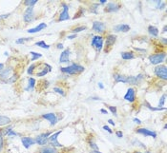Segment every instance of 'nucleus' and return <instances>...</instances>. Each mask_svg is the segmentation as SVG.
Here are the masks:
<instances>
[{"mask_svg":"<svg viewBox=\"0 0 167 153\" xmlns=\"http://www.w3.org/2000/svg\"><path fill=\"white\" fill-rule=\"evenodd\" d=\"M143 79V74H139L138 76H127V83L131 85H138Z\"/></svg>","mask_w":167,"mask_h":153,"instance_id":"nucleus-13","label":"nucleus"},{"mask_svg":"<svg viewBox=\"0 0 167 153\" xmlns=\"http://www.w3.org/2000/svg\"><path fill=\"white\" fill-rule=\"evenodd\" d=\"M3 147H4V139H3V134L0 130V151L3 149Z\"/></svg>","mask_w":167,"mask_h":153,"instance_id":"nucleus-34","label":"nucleus"},{"mask_svg":"<svg viewBox=\"0 0 167 153\" xmlns=\"http://www.w3.org/2000/svg\"><path fill=\"white\" fill-rule=\"evenodd\" d=\"M121 57L124 60H130V59H134L135 58V55L133 53H130V51H125V53H121Z\"/></svg>","mask_w":167,"mask_h":153,"instance_id":"nucleus-24","label":"nucleus"},{"mask_svg":"<svg viewBox=\"0 0 167 153\" xmlns=\"http://www.w3.org/2000/svg\"><path fill=\"white\" fill-rule=\"evenodd\" d=\"M57 48L60 50V48H63V45L62 44H57Z\"/></svg>","mask_w":167,"mask_h":153,"instance_id":"nucleus-49","label":"nucleus"},{"mask_svg":"<svg viewBox=\"0 0 167 153\" xmlns=\"http://www.w3.org/2000/svg\"><path fill=\"white\" fill-rule=\"evenodd\" d=\"M33 16V7H28V9L25 11L23 15L24 21L26 23H29V22L32 21Z\"/></svg>","mask_w":167,"mask_h":153,"instance_id":"nucleus-14","label":"nucleus"},{"mask_svg":"<svg viewBox=\"0 0 167 153\" xmlns=\"http://www.w3.org/2000/svg\"><path fill=\"white\" fill-rule=\"evenodd\" d=\"M99 7V4L98 3H94V4L92 5L91 7V12L93 13H98V8Z\"/></svg>","mask_w":167,"mask_h":153,"instance_id":"nucleus-31","label":"nucleus"},{"mask_svg":"<svg viewBox=\"0 0 167 153\" xmlns=\"http://www.w3.org/2000/svg\"><path fill=\"white\" fill-rule=\"evenodd\" d=\"M36 2H38V0H27L24 2V5L28 7H33V5L36 4Z\"/></svg>","mask_w":167,"mask_h":153,"instance_id":"nucleus-30","label":"nucleus"},{"mask_svg":"<svg viewBox=\"0 0 167 153\" xmlns=\"http://www.w3.org/2000/svg\"><path fill=\"white\" fill-rule=\"evenodd\" d=\"M62 12L60 13V15H59L58 18V21H65V20H68L70 19V15H69V6L63 3L62 4Z\"/></svg>","mask_w":167,"mask_h":153,"instance_id":"nucleus-7","label":"nucleus"},{"mask_svg":"<svg viewBox=\"0 0 167 153\" xmlns=\"http://www.w3.org/2000/svg\"><path fill=\"white\" fill-rule=\"evenodd\" d=\"M163 32H166V26H164V28H163Z\"/></svg>","mask_w":167,"mask_h":153,"instance_id":"nucleus-55","label":"nucleus"},{"mask_svg":"<svg viewBox=\"0 0 167 153\" xmlns=\"http://www.w3.org/2000/svg\"><path fill=\"white\" fill-rule=\"evenodd\" d=\"M45 28H47V25H46L45 23H41V24H38V26H36L35 28L28 29L27 32H28L29 33H35V32H41L42 29H44Z\"/></svg>","mask_w":167,"mask_h":153,"instance_id":"nucleus-19","label":"nucleus"},{"mask_svg":"<svg viewBox=\"0 0 167 153\" xmlns=\"http://www.w3.org/2000/svg\"><path fill=\"white\" fill-rule=\"evenodd\" d=\"M42 118L46 119L50 122L51 126H54L55 124L57 123V115L54 113H46V114H43L42 115Z\"/></svg>","mask_w":167,"mask_h":153,"instance_id":"nucleus-16","label":"nucleus"},{"mask_svg":"<svg viewBox=\"0 0 167 153\" xmlns=\"http://www.w3.org/2000/svg\"><path fill=\"white\" fill-rule=\"evenodd\" d=\"M98 88H101V89H103V88H104V86H103L102 83H100V82H99V83H98Z\"/></svg>","mask_w":167,"mask_h":153,"instance_id":"nucleus-46","label":"nucleus"},{"mask_svg":"<svg viewBox=\"0 0 167 153\" xmlns=\"http://www.w3.org/2000/svg\"><path fill=\"white\" fill-rule=\"evenodd\" d=\"M82 13H83V10H82V9H80V12H79V13H76V15H75V17H74V19H76V18L80 17V15H82Z\"/></svg>","mask_w":167,"mask_h":153,"instance_id":"nucleus-39","label":"nucleus"},{"mask_svg":"<svg viewBox=\"0 0 167 153\" xmlns=\"http://www.w3.org/2000/svg\"><path fill=\"white\" fill-rule=\"evenodd\" d=\"M89 99H92V100H95V101H100V100H101L99 97H91V98H89Z\"/></svg>","mask_w":167,"mask_h":153,"instance_id":"nucleus-43","label":"nucleus"},{"mask_svg":"<svg viewBox=\"0 0 167 153\" xmlns=\"http://www.w3.org/2000/svg\"><path fill=\"white\" fill-rule=\"evenodd\" d=\"M148 32L149 34L153 37H157L159 35V29L155 26H149L148 27Z\"/></svg>","mask_w":167,"mask_h":153,"instance_id":"nucleus-22","label":"nucleus"},{"mask_svg":"<svg viewBox=\"0 0 167 153\" xmlns=\"http://www.w3.org/2000/svg\"><path fill=\"white\" fill-rule=\"evenodd\" d=\"M35 64H32L31 66L29 67V69H28V70H27V72L29 73V74H31V75H33V70H35Z\"/></svg>","mask_w":167,"mask_h":153,"instance_id":"nucleus-35","label":"nucleus"},{"mask_svg":"<svg viewBox=\"0 0 167 153\" xmlns=\"http://www.w3.org/2000/svg\"><path fill=\"white\" fill-rule=\"evenodd\" d=\"M114 79L116 83H127V76L121 75V74H115Z\"/></svg>","mask_w":167,"mask_h":153,"instance_id":"nucleus-21","label":"nucleus"},{"mask_svg":"<svg viewBox=\"0 0 167 153\" xmlns=\"http://www.w3.org/2000/svg\"><path fill=\"white\" fill-rule=\"evenodd\" d=\"M108 123H109L110 125H112V126H115V125H116V124H115V122L112 120V119H109V120H108Z\"/></svg>","mask_w":167,"mask_h":153,"instance_id":"nucleus-45","label":"nucleus"},{"mask_svg":"<svg viewBox=\"0 0 167 153\" xmlns=\"http://www.w3.org/2000/svg\"><path fill=\"white\" fill-rule=\"evenodd\" d=\"M70 55H71V51H70L69 48L64 50L61 53L60 56H59V62H60V63H68Z\"/></svg>","mask_w":167,"mask_h":153,"instance_id":"nucleus-15","label":"nucleus"},{"mask_svg":"<svg viewBox=\"0 0 167 153\" xmlns=\"http://www.w3.org/2000/svg\"><path fill=\"white\" fill-rule=\"evenodd\" d=\"M76 37V34H72V35H69L68 36V39H74Z\"/></svg>","mask_w":167,"mask_h":153,"instance_id":"nucleus-44","label":"nucleus"},{"mask_svg":"<svg viewBox=\"0 0 167 153\" xmlns=\"http://www.w3.org/2000/svg\"><path fill=\"white\" fill-rule=\"evenodd\" d=\"M91 45H92V47H94L98 51H100L102 50V47H103V38L99 35L94 36L92 39Z\"/></svg>","mask_w":167,"mask_h":153,"instance_id":"nucleus-5","label":"nucleus"},{"mask_svg":"<svg viewBox=\"0 0 167 153\" xmlns=\"http://www.w3.org/2000/svg\"><path fill=\"white\" fill-rule=\"evenodd\" d=\"M61 132H62V130H58L57 132L52 133L49 136V141H48V143H49L53 147H63V145L59 143L57 140L59 134H61Z\"/></svg>","mask_w":167,"mask_h":153,"instance_id":"nucleus-2","label":"nucleus"},{"mask_svg":"<svg viewBox=\"0 0 167 153\" xmlns=\"http://www.w3.org/2000/svg\"><path fill=\"white\" fill-rule=\"evenodd\" d=\"M109 109H110V111H111V112H112L114 115H115V116H117V107H112V106H110L109 107Z\"/></svg>","mask_w":167,"mask_h":153,"instance_id":"nucleus-37","label":"nucleus"},{"mask_svg":"<svg viewBox=\"0 0 167 153\" xmlns=\"http://www.w3.org/2000/svg\"><path fill=\"white\" fill-rule=\"evenodd\" d=\"M155 74L158 77H159L162 80L167 79V68L165 65H159L156 67L155 69Z\"/></svg>","mask_w":167,"mask_h":153,"instance_id":"nucleus-3","label":"nucleus"},{"mask_svg":"<svg viewBox=\"0 0 167 153\" xmlns=\"http://www.w3.org/2000/svg\"><path fill=\"white\" fill-rule=\"evenodd\" d=\"M84 67L80 66V65H76V64H72L71 66L68 67H64V68H61L60 70L63 73L69 74V75H75V74H79L80 72H84Z\"/></svg>","mask_w":167,"mask_h":153,"instance_id":"nucleus-1","label":"nucleus"},{"mask_svg":"<svg viewBox=\"0 0 167 153\" xmlns=\"http://www.w3.org/2000/svg\"><path fill=\"white\" fill-rule=\"evenodd\" d=\"M137 133L139 134H142L143 136H150V137H153L154 139L157 138V133L153 130H150V129H147V128H138L136 130Z\"/></svg>","mask_w":167,"mask_h":153,"instance_id":"nucleus-12","label":"nucleus"},{"mask_svg":"<svg viewBox=\"0 0 167 153\" xmlns=\"http://www.w3.org/2000/svg\"><path fill=\"white\" fill-rule=\"evenodd\" d=\"M120 5L118 4V3L109 2L105 7L104 12H106V13H116V12H117V11H120Z\"/></svg>","mask_w":167,"mask_h":153,"instance_id":"nucleus-9","label":"nucleus"},{"mask_svg":"<svg viewBox=\"0 0 167 153\" xmlns=\"http://www.w3.org/2000/svg\"><path fill=\"white\" fill-rule=\"evenodd\" d=\"M21 142L22 144H23L24 147L25 148H29L31 145L36 144L35 143V139H33V138H31V137H22L21 138Z\"/></svg>","mask_w":167,"mask_h":153,"instance_id":"nucleus-17","label":"nucleus"},{"mask_svg":"<svg viewBox=\"0 0 167 153\" xmlns=\"http://www.w3.org/2000/svg\"><path fill=\"white\" fill-rule=\"evenodd\" d=\"M90 147L94 149V150H98V145H96V143H94V142H90Z\"/></svg>","mask_w":167,"mask_h":153,"instance_id":"nucleus-38","label":"nucleus"},{"mask_svg":"<svg viewBox=\"0 0 167 153\" xmlns=\"http://www.w3.org/2000/svg\"><path fill=\"white\" fill-rule=\"evenodd\" d=\"M91 153H102V152H100V151H98V150H92Z\"/></svg>","mask_w":167,"mask_h":153,"instance_id":"nucleus-52","label":"nucleus"},{"mask_svg":"<svg viewBox=\"0 0 167 153\" xmlns=\"http://www.w3.org/2000/svg\"><path fill=\"white\" fill-rule=\"evenodd\" d=\"M30 39L31 38H19L16 41V44H24L25 42H27V41H29Z\"/></svg>","mask_w":167,"mask_h":153,"instance_id":"nucleus-36","label":"nucleus"},{"mask_svg":"<svg viewBox=\"0 0 167 153\" xmlns=\"http://www.w3.org/2000/svg\"><path fill=\"white\" fill-rule=\"evenodd\" d=\"M9 16V14H4V15H0V19H3V18H7Z\"/></svg>","mask_w":167,"mask_h":153,"instance_id":"nucleus-47","label":"nucleus"},{"mask_svg":"<svg viewBox=\"0 0 167 153\" xmlns=\"http://www.w3.org/2000/svg\"><path fill=\"white\" fill-rule=\"evenodd\" d=\"M11 123V119L8 116H4V115H0V126L9 125Z\"/></svg>","mask_w":167,"mask_h":153,"instance_id":"nucleus-23","label":"nucleus"},{"mask_svg":"<svg viewBox=\"0 0 167 153\" xmlns=\"http://www.w3.org/2000/svg\"><path fill=\"white\" fill-rule=\"evenodd\" d=\"M116 135L117 136V138H122V137H123V133H122L121 131H117Z\"/></svg>","mask_w":167,"mask_h":153,"instance_id":"nucleus-41","label":"nucleus"},{"mask_svg":"<svg viewBox=\"0 0 167 153\" xmlns=\"http://www.w3.org/2000/svg\"><path fill=\"white\" fill-rule=\"evenodd\" d=\"M39 153H58V151L53 147H43L40 148Z\"/></svg>","mask_w":167,"mask_h":153,"instance_id":"nucleus-20","label":"nucleus"},{"mask_svg":"<svg viewBox=\"0 0 167 153\" xmlns=\"http://www.w3.org/2000/svg\"><path fill=\"white\" fill-rule=\"evenodd\" d=\"M35 46H38L40 48H46V50H48V48H50V45H48L45 43V41H39V42H36L35 43Z\"/></svg>","mask_w":167,"mask_h":153,"instance_id":"nucleus-26","label":"nucleus"},{"mask_svg":"<svg viewBox=\"0 0 167 153\" xmlns=\"http://www.w3.org/2000/svg\"><path fill=\"white\" fill-rule=\"evenodd\" d=\"M35 80L33 79V78L32 77H30L29 79H28V88H26V91H33V88H35Z\"/></svg>","mask_w":167,"mask_h":153,"instance_id":"nucleus-25","label":"nucleus"},{"mask_svg":"<svg viewBox=\"0 0 167 153\" xmlns=\"http://www.w3.org/2000/svg\"><path fill=\"white\" fill-rule=\"evenodd\" d=\"M162 42L164 44H166V38H162Z\"/></svg>","mask_w":167,"mask_h":153,"instance_id":"nucleus-54","label":"nucleus"},{"mask_svg":"<svg viewBox=\"0 0 167 153\" xmlns=\"http://www.w3.org/2000/svg\"><path fill=\"white\" fill-rule=\"evenodd\" d=\"M85 29H86V27H83V26H81V27H76L75 29H73L71 32L74 33V34H76V33L80 32H83V31H85Z\"/></svg>","mask_w":167,"mask_h":153,"instance_id":"nucleus-29","label":"nucleus"},{"mask_svg":"<svg viewBox=\"0 0 167 153\" xmlns=\"http://www.w3.org/2000/svg\"><path fill=\"white\" fill-rule=\"evenodd\" d=\"M54 92H57V93H58V94L62 95V96H65V92H64V91H63V89L60 88H54Z\"/></svg>","mask_w":167,"mask_h":153,"instance_id":"nucleus-33","label":"nucleus"},{"mask_svg":"<svg viewBox=\"0 0 167 153\" xmlns=\"http://www.w3.org/2000/svg\"><path fill=\"white\" fill-rule=\"evenodd\" d=\"M103 129H104V130H106V131H108L110 134H112V133H113L112 129H111V128H109L108 126H103Z\"/></svg>","mask_w":167,"mask_h":153,"instance_id":"nucleus-40","label":"nucleus"},{"mask_svg":"<svg viewBox=\"0 0 167 153\" xmlns=\"http://www.w3.org/2000/svg\"><path fill=\"white\" fill-rule=\"evenodd\" d=\"M32 55V59H31V61L33 62V61H35V60H38V58L40 57H42V54H40V53H35V51H31V53H30Z\"/></svg>","mask_w":167,"mask_h":153,"instance_id":"nucleus-27","label":"nucleus"},{"mask_svg":"<svg viewBox=\"0 0 167 153\" xmlns=\"http://www.w3.org/2000/svg\"><path fill=\"white\" fill-rule=\"evenodd\" d=\"M114 31L117 32H127L130 31V26L127 24H120L114 27Z\"/></svg>","mask_w":167,"mask_h":153,"instance_id":"nucleus-18","label":"nucleus"},{"mask_svg":"<svg viewBox=\"0 0 167 153\" xmlns=\"http://www.w3.org/2000/svg\"><path fill=\"white\" fill-rule=\"evenodd\" d=\"M3 69H4V64H3V63H0V72H1Z\"/></svg>","mask_w":167,"mask_h":153,"instance_id":"nucleus-48","label":"nucleus"},{"mask_svg":"<svg viewBox=\"0 0 167 153\" xmlns=\"http://www.w3.org/2000/svg\"><path fill=\"white\" fill-rule=\"evenodd\" d=\"M124 100H126L127 102H130V103L135 102V100H136V91H135V89H134L133 88H129L127 89V92H126V94L124 95Z\"/></svg>","mask_w":167,"mask_h":153,"instance_id":"nucleus-10","label":"nucleus"},{"mask_svg":"<svg viewBox=\"0 0 167 153\" xmlns=\"http://www.w3.org/2000/svg\"><path fill=\"white\" fill-rule=\"evenodd\" d=\"M116 40H117V36L114 35V34H109L108 36L106 37V40H105V53H108L109 50L112 48L113 45L116 43Z\"/></svg>","mask_w":167,"mask_h":153,"instance_id":"nucleus-8","label":"nucleus"},{"mask_svg":"<svg viewBox=\"0 0 167 153\" xmlns=\"http://www.w3.org/2000/svg\"><path fill=\"white\" fill-rule=\"evenodd\" d=\"M134 122L136 123V124H138V125H140L142 124V121L139 120V119H138V118H134V120H133Z\"/></svg>","mask_w":167,"mask_h":153,"instance_id":"nucleus-42","label":"nucleus"},{"mask_svg":"<svg viewBox=\"0 0 167 153\" xmlns=\"http://www.w3.org/2000/svg\"><path fill=\"white\" fill-rule=\"evenodd\" d=\"M146 107L149 109L150 110H153V111H161V110H166V107H151L149 104H146Z\"/></svg>","mask_w":167,"mask_h":153,"instance_id":"nucleus-28","label":"nucleus"},{"mask_svg":"<svg viewBox=\"0 0 167 153\" xmlns=\"http://www.w3.org/2000/svg\"><path fill=\"white\" fill-rule=\"evenodd\" d=\"M52 134V132H46V133H41L35 138V143L38 144L39 145H45L48 141H49V136Z\"/></svg>","mask_w":167,"mask_h":153,"instance_id":"nucleus-6","label":"nucleus"},{"mask_svg":"<svg viewBox=\"0 0 167 153\" xmlns=\"http://www.w3.org/2000/svg\"><path fill=\"white\" fill-rule=\"evenodd\" d=\"M100 112L103 113V114H107V113H108V112H107V110H105V109H100Z\"/></svg>","mask_w":167,"mask_h":153,"instance_id":"nucleus-50","label":"nucleus"},{"mask_svg":"<svg viewBox=\"0 0 167 153\" xmlns=\"http://www.w3.org/2000/svg\"><path fill=\"white\" fill-rule=\"evenodd\" d=\"M165 57H166V54L164 53H161L150 55V56H149V60L151 62V64L158 65V64H161V63L164 61Z\"/></svg>","mask_w":167,"mask_h":153,"instance_id":"nucleus-4","label":"nucleus"},{"mask_svg":"<svg viewBox=\"0 0 167 153\" xmlns=\"http://www.w3.org/2000/svg\"><path fill=\"white\" fill-rule=\"evenodd\" d=\"M106 2H107V0H100L99 4H105Z\"/></svg>","mask_w":167,"mask_h":153,"instance_id":"nucleus-51","label":"nucleus"},{"mask_svg":"<svg viewBox=\"0 0 167 153\" xmlns=\"http://www.w3.org/2000/svg\"><path fill=\"white\" fill-rule=\"evenodd\" d=\"M134 153H151L149 151H147V152H139V151H136V152H134Z\"/></svg>","mask_w":167,"mask_h":153,"instance_id":"nucleus-53","label":"nucleus"},{"mask_svg":"<svg viewBox=\"0 0 167 153\" xmlns=\"http://www.w3.org/2000/svg\"><path fill=\"white\" fill-rule=\"evenodd\" d=\"M165 99H166V94H163L161 96V98L159 99V107H162L163 105L165 103Z\"/></svg>","mask_w":167,"mask_h":153,"instance_id":"nucleus-32","label":"nucleus"},{"mask_svg":"<svg viewBox=\"0 0 167 153\" xmlns=\"http://www.w3.org/2000/svg\"><path fill=\"white\" fill-rule=\"evenodd\" d=\"M92 29H93V31L96 32H104L106 27H105V24L102 23V22L95 21L94 23H93Z\"/></svg>","mask_w":167,"mask_h":153,"instance_id":"nucleus-11","label":"nucleus"}]
</instances>
